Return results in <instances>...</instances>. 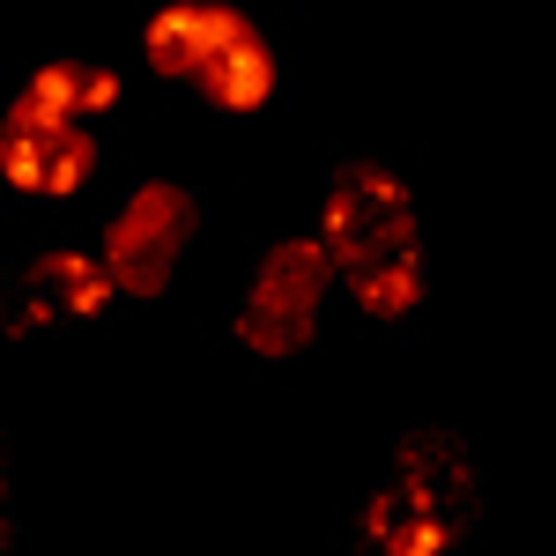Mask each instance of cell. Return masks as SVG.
Segmentation results:
<instances>
[{"label": "cell", "mask_w": 556, "mask_h": 556, "mask_svg": "<svg viewBox=\"0 0 556 556\" xmlns=\"http://www.w3.org/2000/svg\"><path fill=\"white\" fill-rule=\"evenodd\" d=\"M8 97L38 104V112H52V119H75V127H89V134H104L119 112H127L119 67H104V60H89V52H52V60H38Z\"/></svg>", "instance_id": "obj_8"}, {"label": "cell", "mask_w": 556, "mask_h": 556, "mask_svg": "<svg viewBox=\"0 0 556 556\" xmlns=\"http://www.w3.org/2000/svg\"><path fill=\"white\" fill-rule=\"evenodd\" d=\"M97 164H104V134L52 119L23 97L0 104V186L15 201H67L97 178Z\"/></svg>", "instance_id": "obj_6"}, {"label": "cell", "mask_w": 556, "mask_h": 556, "mask_svg": "<svg viewBox=\"0 0 556 556\" xmlns=\"http://www.w3.org/2000/svg\"><path fill=\"white\" fill-rule=\"evenodd\" d=\"M0 334H15V327H8V290H0Z\"/></svg>", "instance_id": "obj_10"}, {"label": "cell", "mask_w": 556, "mask_h": 556, "mask_svg": "<svg viewBox=\"0 0 556 556\" xmlns=\"http://www.w3.org/2000/svg\"><path fill=\"white\" fill-rule=\"evenodd\" d=\"M312 238L334 267L342 290L371 327L401 334L416 327V312L430 298V245H424V193L393 156H334L319 178V215Z\"/></svg>", "instance_id": "obj_1"}, {"label": "cell", "mask_w": 556, "mask_h": 556, "mask_svg": "<svg viewBox=\"0 0 556 556\" xmlns=\"http://www.w3.org/2000/svg\"><path fill=\"white\" fill-rule=\"evenodd\" d=\"M141 60L164 75V83H186L193 97H208L223 112H253L267 104L290 60L282 45L260 30L245 8H215V0H172L141 23Z\"/></svg>", "instance_id": "obj_3"}, {"label": "cell", "mask_w": 556, "mask_h": 556, "mask_svg": "<svg viewBox=\"0 0 556 556\" xmlns=\"http://www.w3.org/2000/svg\"><path fill=\"white\" fill-rule=\"evenodd\" d=\"M193 230H201V193L186 178H141V186H127L104 208V230H97V260L112 275V298L156 304L172 290Z\"/></svg>", "instance_id": "obj_5"}, {"label": "cell", "mask_w": 556, "mask_h": 556, "mask_svg": "<svg viewBox=\"0 0 556 556\" xmlns=\"http://www.w3.org/2000/svg\"><path fill=\"white\" fill-rule=\"evenodd\" d=\"M8 290V327L15 334H38V327H89L112 312V275L97 245H38V253L15 260V275L0 282Z\"/></svg>", "instance_id": "obj_7"}, {"label": "cell", "mask_w": 556, "mask_h": 556, "mask_svg": "<svg viewBox=\"0 0 556 556\" xmlns=\"http://www.w3.org/2000/svg\"><path fill=\"white\" fill-rule=\"evenodd\" d=\"M0 556H15V438L0 424Z\"/></svg>", "instance_id": "obj_9"}, {"label": "cell", "mask_w": 556, "mask_h": 556, "mask_svg": "<svg viewBox=\"0 0 556 556\" xmlns=\"http://www.w3.org/2000/svg\"><path fill=\"white\" fill-rule=\"evenodd\" d=\"M482 453L468 430L408 424L349 519L356 556H468L482 534Z\"/></svg>", "instance_id": "obj_2"}, {"label": "cell", "mask_w": 556, "mask_h": 556, "mask_svg": "<svg viewBox=\"0 0 556 556\" xmlns=\"http://www.w3.org/2000/svg\"><path fill=\"white\" fill-rule=\"evenodd\" d=\"M334 267L319 253V238L298 230V238H275V245H260L253 267L238 275V298H230V342L260 356V364H282V356H298V349L319 342V327H327V312H334Z\"/></svg>", "instance_id": "obj_4"}]
</instances>
